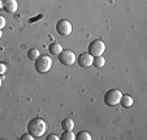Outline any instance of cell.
<instances>
[{
	"label": "cell",
	"instance_id": "7c38bea8",
	"mask_svg": "<svg viewBox=\"0 0 147 140\" xmlns=\"http://www.w3.org/2000/svg\"><path fill=\"white\" fill-rule=\"evenodd\" d=\"M92 64H94L95 67H98V68H102L103 66L106 64V59L103 58L102 55H99V56H94V59H92Z\"/></svg>",
	"mask_w": 147,
	"mask_h": 140
},
{
	"label": "cell",
	"instance_id": "9c48e42d",
	"mask_svg": "<svg viewBox=\"0 0 147 140\" xmlns=\"http://www.w3.org/2000/svg\"><path fill=\"white\" fill-rule=\"evenodd\" d=\"M120 105H121L122 107H130L131 105H133V98L130 97V96L128 94H122L121 98H120Z\"/></svg>",
	"mask_w": 147,
	"mask_h": 140
},
{
	"label": "cell",
	"instance_id": "7402d4cb",
	"mask_svg": "<svg viewBox=\"0 0 147 140\" xmlns=\"http://www.w3.org/2000/svg\"><path fill=\"white\" fill-rule=\"evenodd\" d=\"M1 1H3V0H0V3H1Z\"/></svg>",
	"mask_w": 147,
	"mask_h": 140
},
{
	"label": "cell",
	"instance_id": "8fae6325",
	"mask_svg": "<svg viewBox=\"0 0 147 140\" xmlns=\"http://www.w3.org/2000/svg\"><path fill=\"white\" fill-rule=\"evenodd\" d=\"M48 50H50V54H52V55H59V54L63 51V47H61L60 43L52 42L50 45V47H48Z\"/></svg>",
	"mask_w": 147,
	"mask_h": 140
},
{
	"label": "cell",
	"instance_id": "5b68a950",
	"mask_svg": "<svg viewBox=\"0 0 147 140\" xmlns=\"http://www.w3.org/2000/svg\"><path fill=\"white\" fill-rule=\"evenodd\" d=\"M59 62L64 66H72L76 63V54L72 50H63L59 54Z\"/></svg>",
	"mask_w": 147,
	"mask_h": 140
},
{
	"label": "cell",
	"instance_id": "e0dca14e",
	"mask_svg": "<svg viewBox=\"0 0 147 140\" xmlns=\"http://www.w3.org/2000/svg\"><path fill=\"white\" fill-rule=\"evenodd\" d=\"M5 71H7L5 64H4L3 62H0V75H4V73H5Z\"/></svg>",
	"mask_w": 147,
	"mask_h": 140
},
{
	"label": "cell",
	"instance_id": "ba28073f",
	"mask_svg": "<svg viewBox=\"0 0 147 140\" xmlns=\"http://www.w3.org/2000/svg\"><path fill=\"white\" fill-rule=\"evenodd\" d=\"M18 8L17 0H3V11L7 13H14Z\"/></svg>",
	"mask_w": 147,
	"mask_h": 140
},
{
	"label": "cell",
	"instance_id": "44dd1931",
	"mask_svg": "<svg viewBox=\"0 0 147 140\" xmlns=\"http://www.w3.org/2000/svg\"><path fill=\"white\" fill-rule=\"evenodd\" d=\"M0 88H1V79H0Z\"/></svg>",
	"mask_w": 147,
	"mask_h": 140
},
{
	"label": "cell",
	"instance_id": "4fadbf2b",
	"mask_svg": "<svg viewBox=\"0 0 147 140\" xmlns=\"http://www.w3.org/2000/svg\"><path fill=\"white\" fill-rule=\"evenodd\" d=\"M76 139L77 140H91V135L86 131H80L76 135Z\"/></svg>",
	"mask_w": 147,
	"mask_h": 140
},
{
	"label": "cell",
	"instance_id": "52a82bcc",
	"mask_svg": "<svg viewBox=\"0 0 147 140\" xmlns=\"http://www.w3.org/2000/svg\"><path fill=\"white\" fill-rule=\"evenodd\" d=\"M92 59H94V56H91L89 53H82L76 60L81 67H89V66L92 64Z\"/></svg>",
	"mask_w": 147,
	"mask_h": 140
},
{
	"label": "cell",
	"instance_id": "8992f818",
	"mask_svg": "<svg viewBox=\"0 0 147 140\" xmlns=\"http://www.w3.org/2000/svg\"><path fill=\"white\" fill-rule=\"evenodd\" d=\"M56 31H57L60 36L63 37H67L72 33V24L68 21V20L63 18V20H59L57 24H56Z\"/></svg>",
	"mask_w": 147,
	"mask_h": 140
},
{
	"label": "cell",
	"instance_id": "2e32d148",
	"mask_svg": "<svg viewBox=\"0 0 147 140\" xmlns=\"http://www.w3.org/2000/svg\"><path fill=\"white\" fill-rule=\"evenodd\" d=\"M33 139H34V136L33 135H30L29 132L28 134H24L22 136H21V140H33Z\"/></svg>",
	"mask_w": 147,
	"mask_h": 140
},
{
	"label": "cell",
	"instance_id": "ffe728a7",
	"mask_svg": "<svg viewBox=\"0 0 147 140\" xmlns=\"http://www.w3.org/2000/svg\"><path fill=\"white\" fill-rule=\"evenodd\" d=\"M1 36H3V31L0 30V38H1Z\"/></svg>",
	"mask_w": 147,
	"mask_h": 140
},
{
	"label": "cell",
	"instance_id": "3957f363",
	"mask_svg": "<svg viewBox=\"0 0 147 140\" xmlns=\"http://www.w3.org/2000/svg\"><path fill=\"white\" fill-rule=\"evenodd\" d=\"M122 93L120 92L119 89H109L106 92V94H104V104L107 105V106H116V105H119L120 102V98H121Z\"/></svg>",
	"mask_w": 147,
	"mask_h": 140
},
{
	"label": "cell",
	"instance_id": "9a60e30c",
	"mask_svg": "<svg viewBox=\"0 0 147 140\" xmlns=\"http://www.w3.org/2000/svg\"><path fill=\"white\" fill-rule=\"evenodd\" d=\"M60 139L61 140H74L76 139V135L73 134L72 131H65V130H64V132H63V135L60 136Z\"/></svg>",
	"mask_w": 147,
	"mask_h": 140
},
{
	"label": "cell",
	"instance_id": "ac0fdd59",
	"mask_svg": "<svg viewBox=\"0 0 147 140\" xmlns=\"http://www.w3.org/2000/svg\"><path fill=\"white\" fill-rule=\"evenodd\" d=\"M4 26H5V18H4V17L0 14V30H1Z\"/></svg>",
	"mask_w": 147,
	"mask_h": 140
},
{
	"label": "cell",
	"instance_id": "5bb4252c",
	"mask_svg": "<svg viewBox=\"0 0 147 140\" xmlns=\"http://www.w3.org/2000/svg\"><path fill=\"white\" fill-rule=\"evenodd\" d=\"M39 55H40V53H39L38 48H30V50L28 51V58L30 59V60H35Z\"/></svg>",
	"mask_w": 147,
	"mask_h": 140
},
{
	"label": "cell",
	"instance_id": "30bf717a",
	"mask_svg": "<svg viewBox=\"0 0 147 140\" xmlns=\"http://www.w3.org/2000/svg\"><path fill=\"white\" fill-rule=\"evenodd\" d=\"M61 127H63V130H65V131H72V130L74 128V121L70 119V118H65V119L61 121Z\"/></svg>",
	"mask_w": 147,
	"mask_h": 140
},
{
	"label": "cell",
	"instance_id": "277c9868",
	"mask_svg": "<svg viewBox=\"0 0 147 140\" xmlns=\"http://www.w3.org/2000/svg\"><path fill=\"white\" fill-rule=\"evenodd\" d=\"M106 51V43L100 41V39H95L92 42H90L89 47H87V53L91 56H99L103 55V53Z\"/></svg>",
	"mask_w": 147,
	"mask_h": 140
},
{
	"label": "cell",
	"instance_id": "7a4b0ae2",
	"mask_svg": "<svg viewBox=\"0 0 147 140\" xmlns=\"http://www.w3.org/2000/svg\"><path fill=\"white\" fill-rule=\"evenodd\" d=\"M34 67L38 73H47L52 67V59L48 55H39L34 60Z\"/></svg>",
	"mask_w": 147,
	"mask_h": 140
},
{
	"label": "cell",
	"instance_id": "6da1fadb",
	"mask_svg": "<svg viewBox=\"0 0 147 140\" xmlns=\"http://www.w3.org/2000/svg\"><path fill=\"white\" fill-rule=\"evenodd\" d=\"M47 130V124L42 118H33L28 123V132L34 137H42Z\"/></svg>",
	"mask_w": 147,
	"mask_h": 140
},
{
	"label": "cell",
	"instance_id": "d6986e66",
	"mask_svg": "<svg viewBox=\"0 0 147 140\" xmlns=\"http://www.w3.org/2000/svg\"><path fill=\"white\" fill-rule=\"evenodd\" d=\"M60 137L57 136V135H55V134H51V135H48L47 136V140H59Z\"/></svg>",
	"mask_w": 147,
	"mask_h": 140
}]
</instances>
